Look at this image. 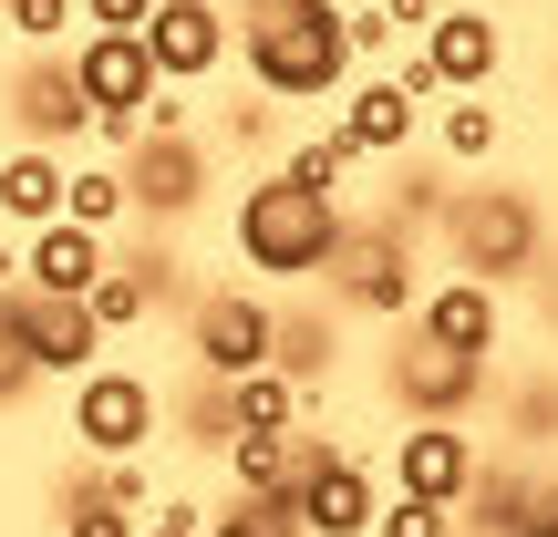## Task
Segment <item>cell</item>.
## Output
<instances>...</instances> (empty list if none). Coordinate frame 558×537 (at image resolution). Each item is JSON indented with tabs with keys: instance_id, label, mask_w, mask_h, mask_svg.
Wrapping results in <instances>:
<instances>
[{
	"instance_id": "cell-25",
	"label": "cell",
	"mask_w": 558,
	"mask_h": 537,
	"mask_svg": "<svg viewBox=\"0 0 558 537\" xmlns=\"http://www.w3.org/2000/svg\"><path fill=\"white\" fill-rule=\"evenodd\" d=\"M0 21H11V41H32V52H62V41H73V0H0Z\"/></svg>"
},
{
	"instance_id": "cell-35",
	"label": "cell",
	"mask_w": 558,
	"mask_h": 537,
	"mask_svg": "<svg viewBox=\"0 0 558 537\" xmlns=\"http://www.w3.org/2000/svg\"><path fill=\"white\" fill-rule=\"evenodd\" d=\"M11 290H21V248L0 239V300H11Z\"/></svg>"
},
{
	"instance_id": "cell-2",
	"label": "cell",
	"mask_w": 558,
	"mask_h": 537,
	"mask_svg": "<svg viewBox=\"0 0 558 537\" xmlns=\"http://www.w3.org/2000/svg\"><path fill=\"white\" fill-rule=\"evenodd\" d=\"M341 197H320V186H290L269 166L259 186L239 197V259L259 269V279H320L331 269V248H341Z\"/></svg>"
},
{
	"instance_id": "cell-9",
	"label": "cell",
	"mask_w": 558,
	"mask_h": 537,
	"mask_svg": "<svg viewBox=\"0 0 558 537\" xmlns=\"http://www.w3.org/2000/svg\"><path fill=\"white\" fill-rule=\"evenodd\" d=\"M373 465L362 455H341V444H320L311 455V476H300V497H290V517L300 537H373Z\"/></svg>"
},
{
	"instance_id": "cell-24",
	"label": "cell",
	"mask_w": 558,
	"mask_h": 537,
	"mask_svg": "<svg viewBox=\"0 0 558 537\" xmlns=\"http://www.w3.org/2000/svg\"><path fill=\"white\" fill-rule=\"evenodd\" d=\"M445 156H456V166H486V156H497V103H486V94L445 103Z\"/></svg>"
},
{
	"instance_id": "cell-29",
	"label": "cell",
	"mask_w": 558,
	"mask_h": 537,
	"mask_svg": "<svg viewBox=\"0 0 558 537\" xmlns=\"http://www.w3.org/2000/svg\"><path fill=\"white\" fill-rule=\"evenodd\" d=\"M145 517H124V507H104L94 497V486H83V497H73V527H62V537H135Z\"/></svg>"
},
{
	"instance_id": "cell-10",
	"label": "cell",
	"mask_w": 558,
	"mask_h": 537,
	"mask_svg": "<svg viewBox=\"0 0 558 537\" xmlns=\"http://www.w3.org/2000/svg\"><path fill=\"white\" fill-rule=\"evenodd\" d=\"M114 176H124V207H135V218H186V207L207 197V156L186 135H135Z\"/></svg>"
},
{
	"instance_id": "cell-27",
	"label": "cell",
	"mask_w": 558,
	"mask_h": 537,
	"mask_svg": "<svg viewBox=\"0 0 558 537\" xmlns=\"http://www.w3.org/2000/svg\"><path fill=\"white\" fill-rule=\"evenodd\" d=\"M373 537H456V507H424V497L393 486V497L373 507Z\"/></svg>"
},
{
	"instance_id": "cell-11",
	"label": "cell",
	"mask_w": 558,
	"mask_h": 537,
	"mask_svg": "<svg viewBox=\"0 0 558 537\" xmlns=\"http://www.w3.org/2000/svg\"><path fill=\"white\" fill-rule=\"evenodd\" d=\"M145 62H156V83H207L228 62V11L218 0H156V21H145Z\"/></svg>"
},
{
	"instance_id": "cell-4",
	"label": "cell",
	"mask_w": 558,
	"mask_h": 537,
	"mask_svg": "<svg viewBox=\"0 0 558 537\" xmlns=\"http://www.w3.org/2000/svg\"><path fill=\"white\" fill-rule=\"evenodd\" d=\"M156 424H166V393L145 373H124V362H94V373L73 382V444L83 455H145L156 444Z\"/></svg>"
},
{
	"instance_id": "cell-26",
	"label": "cell",
	"mask_w": 558,
	"mask_h": 537,
	"mask_svg": "<svg viewBox=\"0 0 558 537\" xmlns=\"http://www.w3.org/2000/svg\"><path fill=\"white\" fill-rule=\"evenodd\" d=\"M197 537H300V517H290V507H269V497H228Z\"/></svg>"
},
{
	"instance_id": "cell-18",
	"label": "cell",
	"mask_w": 558,
	"mask_h": 537,
	"mask_svg": "<svg viewBox=\"0 0 558 537\" xmlns=\"http://www.w3.org/2000/svg\"><path fill=\"white\" fill-rule=\"evenodd\" d=\"M414 124H424V103L403 94L393 73H373V83H352V94H341V135H352V156H403V145H414Z\"/></svg>"
},
{
	"instance_id": "cell-23",
	"label": "cell",
	"mask_w": 558,
	"mask_h": 537,
	"mask_svg": "<svg viewBox=\"0 0 558 537\" xmlns=\"http://www.w3.org/2000/svg\"><path fill=\"white\" fill-rule=\"evenodd\" d=\"M352 135H341V124H331V135H300L290 145V156H279V176H290V186H320V197H341V176H352Z\"/></svg>"
},
{
	"instance_id": "cell-31",
	"label": "cell",
	"mask_w": 558,
	"mask_h": 537,
	"mask_svg": "<svg viewBox=\"0 0 558 537\" xmlns=\"http://www.w3.org/2000/svg\"><path fill=\"white\" fill-rule=\"evenodd\" d=\"M218 135H228V145H269V94L228 103V114H218Z\"/></svg>"
},
{
	"instance_id": "cell-21",
	"label": "cell",
	"mask_w": 558,
	"mask_h": 537,
	"mask_svg": "<svg viewBox=\"0 0 558 537\" xmlns=\"http://www.w3.org/2000/svg\"><path fill=\"white\" fill-rule=\"evenodd\" d=\"M290 424H300V382L290 373H269V362H259V373L228 382V435H290Z\"/></svg>"
},
{
	"instance_id": "cell-22",
	"label": "cell",
	"mask_w": 558,
	"mask_h": 537,
	"mask_svg": "<svg viewBox=\"0 0 558 537\" xmlns=\"http://www.w3.org/2000/svg\"><path fill=\"white\" fill-rule=\"evenodd\" d=\"M62 218L94 228V239L124 228V218H135V207H124V176H114V166H73V176H62Z\"/></svg>"
},
{
	"instance_id": "cell-3",
	"label": "cell",
	"mask_w": 558,
	"mask_h": 537,
	"mask_svg": "<svg viewBox=\"0 0 558 537\" xmlns=\"http://www.w3.org/2000/svg\"><path fill=\"white\" fill-rule=\"evenodd\" d=\"M445 239H456V259L465 279H527L548 259V228H538V207L518 197V186H465V197H445Z\"/></svg>"
},
{
	"instance_id": "cell-13",
	"label": "cell",
	"mask_w": 558,
	"mask_h": 537,
	"mask_svg": "<svg viewBox=\"0 0 558 537\" xmlns=\"http://www.w3.org/2000/svg\"><path fill=\"white\" fill-rule=\"evenodd\" d=\"M73 83H83V103H94V114L145 124L156 62H145V41H135V32H83V41H73Z\"/></svg>"
},
{
	"instance_id": "cell-33",
	"label": "cell",
	"mask_w": 558,
	"mask_h": 537,
	"mask_svg": "<svg viewBox=\"0 0 558 537\" xmlns=\"http://www.w3.org/2000/svg\"><path fill=\"white\" fill-rule=\"evenodd\" d=\"M435 11H445V0H383V21H393V41H403V32H435Z\"/></svg>"
},
{
	"instance_id": "cell-8",
	"label": "cell",
	"mask_w": 558,
	"mask_h": 537,
	"mask_svg": "<svg viewBox=\"0 0 558 537\" xmlns=\"http://www.w3.org/2000/svg\"><path fill=\"white\" fill-rule=\"evenodd\" d=\"M11 124L21 135L11 145H73V135H94V103H83V83H73V52H32L11 73Z\"/></svg>"
},
{
	"instance_id": "cell-30",
	"label": "cell",
	"mask_w": 558,
	"mask_h": 537,
	"mask_svg": "<svg viewBox=\"0 0 558 537\" xmlns=\"http://www.w3.org/2000/svg\"><path fill=\"white\" fill-rule=\"evenodd\" d=\"M73 21H83V32H145L156 0H73Z\"/></svg>"
},
{
	"instance_id": "cell-20",
	"label": "cell",
	"mask_w": 558,
	"mask_h": 537,
	"mask_svg": "<svg viewBox=\"0 0 558 537\" xmlns=\"http://www.w3.org/2000/svg\"><path fill=\"white\" fill-rule=\"evenodd\" d=\"M156 300H166V259L145 248V259H104V279L83 290V310H94V331L114 341V331H135V320L156 310Z\"/></svg>"
},
{
	"instance_id": "cell-19",
	"label": "cell",
	"mask_w": 558,
	"mask_h": 537,
	"mask_svg": "<svg viewBox=\"0 0 558 537\" xmlns=\"http://www.w3.org/2000/svg\"><path fill=\"white\" fill-rule=\"evenodd\" d=\"M62 176H73V156L11 145V156H0V218H11V228H52L62 218Z\"/></svg>"
},
{
	"instance_id": "cell-6",
	"label": "cell",
	"mask_w": 558,
	"mask_h": 537,
	"mask_svg": "<svg viewBox=\"0 0 558 537\" xmlns=\"http://www.w3.org/2000/svg\"><path fill=\"white\" fill-rule=\"evenodd\" d=\"M269 341H279V310H269V300H248V290H207V300H197V320H186V352H197V373H207V382L259 373Z\"/></svg>"
},
{
	"instance_id": "cell-34",
	"label": "cell",
	"mask_w": 558,
	"mask_h": 537,
	"mask_svg": "<svg viewBox=\"0 0 558 537\" xmlns=\"http://www.w3.org/2000/svg\"><path fill=\"white\" fill-rule=\"evenodd\" d=\"M527 279H538V300H548V331H558V259H538Z\"/></svg>"
},
{
	"instance_id": "cell-5",
	"label": "cell",
	"mask_w": 558,
	"mask_h": 537,
	"mask_svg": "<svg viewBox=\"0 0 558 537\" xmlns=\"http://www.w3.org/2000/svg\"><path fill=\"white\" fill-rule=\"evenodd\" d=\"M331 279L352 310H373V320H403L424 300V279H414V228H393V218H373V228H341V248H331Z\"/></svg>"
},
{
	"instance_id": "cell-16",
	"label": "cell",
	"mask_w": 558,
	"mask_h": 537,
	"mask_svg": "<svg viewBox=\"0 0 558 537\" xmlns=\"http://www.w3.org/2000/svg\"><path fill=\"white\" fill-rule=\"evenodd\" d=\"M104 259H114V248H104L94 228L52 218V228H32V239H21V290H41V300H83V290L104 279Z\"/></svg>"
},
{
	"instance_id": "cell-36",
	"label": "cell",
	"mask_w": 558,
	"mask_h": 537,
	"mask_svg": "<svg viewBox=\"0 0 558 537\" xmlns=\"http://www.w3.org/2000/svg\"><path fill=\"white\" fill-rule=\"evenodd\" d=\"M527 537H558V486H548V497H538V527H527Z\"/></svg>"
},
{
	"instance_id": "cell-28",
	"label": "cell",
	"mask_w": 558,
	"mask_h": 537,
	"mask_svg": "<svg viewBox=\"0 0 558 537\" xmlns=\"http://www.w3.org/2000/svg\"><path fill=\"white\" fill-rule=\"evenodd\" d=\"M21 382H41V373H32V341H21V310L0 300V403H11Z\"/></svg>"
},
{
	"instance_id": "cell-37",
	"label": "cell",
	"mask_w": 558,
	"mask_h": 537,
	"mask_svg": "<svg viewBox=\"0 0 558 537\" xmlns=\"http://www.w3.org/2000/svg\"><path fill=\"white\" fill-rule=\"evenodd\" d=\"M218 11H239V21H248V11H269V0H218Z\"/></svg>"
},
{
	"instance_id": "cell-1",
	"label": "cell",
	"mask_w": 558,
	"mask_h": 537,
	"mask_svg": "<svg viewBox=\"0 0 558 537\" xmlns=\"http://www.w3.org/2000/svg\"><path fill=\"white\" fill-rule=\"evenodd\" d=\"M248 94L269 103H331L352 83V41H341V0H269L239 21Z\"/></svg>"
},
{
	"instance_id": "cell-14",
	"label": "cell",
	"mask_w": 558,
	"mask_h": 537,
	"mask_svg": "<svg viewBox=\"0 0 558 537\" xmlns=\"http://www.w3.org/2000/svg\"><path fill=\"white\" fill-rule=\"evenodd\" d=\"M11 310H21V341H32V373H62V382H83V373L104 362V331H94V310H83V300L11 290Z\"/></svg>"
},
{
	"instance_id": "cell-17",
	"label": "cell",
	"mask_w": 558,
	"mask_h": 537,
	"mask_svg": "<svg viewBox=\"0 0 558 537\" xmlns=\"http://www.w3.org/2000/svg\"><path fill=\"white\" fill-rule=\"evenodd\" d=\"M414 331L424 341H445V352H497V331H507V310H497V290L486 279H445V290H424L414 300Z\"/></svg>"
},
{
	"instance_id": "cell-7",
	"label": "cell",
	"mask_w": 558,
	"mask_h": 537,
	"mask_svg": "<svg viewBox=\"0 0 558 537\" xmlns=\"http://www.w3.org/2000/svg\"><path fill=\"white\" fill-rule=\"evenodd\" d=\"M393 403L414 424H465V403L486 393V362L476 352H445V341H424V331H403V352H393Z\"/></svg>"
},
{
	"instance_id": "cell-32",
	"label": "cell",
	"mask_w": 558,
	"mask_h": 537,
	"mask_svg": "<svg viewBox=\"0 0 558 537\" xmlns=\"http://www.w3.org/2000/svg\"><path fill=\"white\" fill-rule=\"evenodd\" d=\"M197 527H207V517H197V507H186V497H166V507H156V517H145L135 537H197Z\"/></svg>"
},
{
	"instance_id": "cell-15",
	"label": "cell",
	"mask_w": 558,
	"mask_h": 537,
	"mask_svg": "<svg viewBox=\"0 0 558 537\" xmlns=\"http://www.w3.org/2000/svg\"><path fill=\"white\" fill-rule=\"evenodd\" d=\"M497 62H507V32H497L486 11H456V0H445L435 32H424V73H435L445 94H486Z\"/></svg>"
},
{
	"instance_id": "cell-12",
	"label": "cell",
	"mask_w": 558,
	"mask_h": 537,
	"mask_svg": "<svg viewBox=\"0 0 558 537\" xmlns=\"http://www.w3.org/2000/svg\"><path fill=\"white\" fill-rule=\"evenodd\" d=\"M476 435H465V424H403L393 435V486L403 497H424V507H456L465 486H476Z\"/></svg>"
}]
</instances>
